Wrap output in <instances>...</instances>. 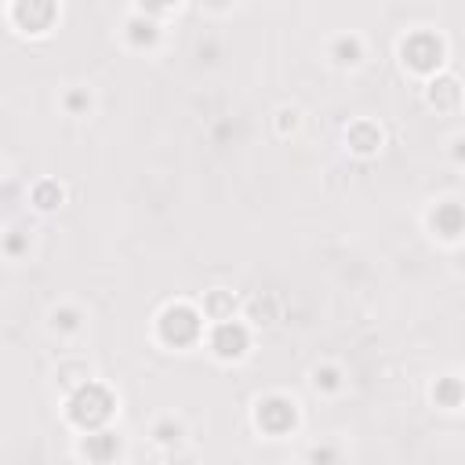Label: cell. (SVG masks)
Listing matches in <instances>:
<instances>
[{"label": "cell", "instance_id": "6da1fadb", "mask_svg": "<svg viewBox=\"0 0 465 465\" xmlns=\"http://www.w3.org/2000/svg\"><path fill=\"white\" fill-rule=\"evenodd\" d=\"M110 411H113V396L105 393L102 386H84L77 396H73V421L77 426H84V429H95V426H102L105 418H110Z\"/></svg>", "mask_w": 465, "mask_h": 465}, {"label": "cell", "instance_id": "7a4b0ae2", "mask_svg": "<svg viewBox=\"0 0 465 465\" xmlns=\"http://www.w3.org/2000/svg\"><path fill=\"white\" fill-rule=\"evenodd\" d=\"M197 331H200V320H197V313H193V309H185V306L167 309V313H164V320H160V334L167 338V342H175V346L193 342Z\"/></svg>", "mask_w": 465, "mask_h": 465}, {"label": "cell", "instance_id": "3957f363", "mask_svg": "<svg viewBox=\"0 0 465 465\" xmlns=\"http://www.w3.org/2000/svg\"><path fill=\"white\" fill-rule=\"evenodd\" d=\"M404 58L411 62V70H418V73H429V70H436V66H440L443 48H440V40H436V37H429V33H418V37H411L407 44H404Z\"/></svg>", "mask_w": 465, "mask_h": 465}, {"label": "cell", "instance_id": "277c9868", "mask_svg": "<svg viewBox=\"0 0 465 465\" xmlns=\"http://www.w3.org/2000/svg\"><path fill=\"white\" fill-rule=\"evenodd\" d=\"M258 421L269 433H284V429L294 426V407L287 404V400H266V404L258 407Z\"/></svg>", "mask_w": 465, "mask_h": 465}, {"label": "cell", "instance_id": "5b68a950", "mask_svg": "<svg viewBox=\"0 0 465 465\" xmlns=\"http://www.w3.org/2000/svg\"><path fill=\"white\" fill-rule=\"evenodd\" d=\"M15 15H18V22H22V26L44 30L51 22V15H55V4H51V0H18Z\"/></svg>", "mask_w": 465, "mask_h": 465}, {"label": "cell", "instance_id": "8992f818", "mask_svg": "<svg viewBox=\"0 0 465 465\" xmlns=\"http://www.w3.org/2000/svg\"><path fill=\"white\" fill-rule=\"evenodd\" d=\"M215 349H218L222 356H240V353L247 349L244 327H240V324H218V331H215Z\"/></svg>", "mask_w": 465, "mask_h": 465}, {"label": "cell", "instance_id": "52a82bcc", "mask_svg": "<svg viewBox=\"0 0 465 465\" xmlns=\"http://www.w3.org/2000/svg\"><path fill=\"white\" fill-rule=\"evenodd\" d=\"M458 98H461V91H458V80H451V77H440V80H433V88H429V102L436 105V110H454V105H458Z\"/></svg>", "mask_w": 465, "mask_h": 465}, {"label": "cell", "instance_id": "ba28073f", "mask_svg": "<svg viewBox=\"0 0 465 465\" xmlns=\"http://www.w3.org/2000/svg\"><path fill=\"white\" fill-rule=\"evenodd\" d=\"M433 222H436V229L443 232V237H458V232L465 229V211L458 204H443V207H436Z\"/></svg>", "mask_w": 465, "mask_h": 465}, {"label": "cell", "instance_id": "9c48e42d", "mask_svg": "<svg viewBox=\"0 0 465 465\" xmlns=\"http://www.w3.org/2000/svg\"><path fill=\"white\" fill-rule=\"evenodd\" d=\"M378 142H382V135H378L371 124H356V128L349 131V145H353L356 153H371Z\"/></svg>", "mask_w": 465, "mask_h": 465}, {"label": "cell", "instance_id": "30bf717a", "mask_svg": "<svg viewBox=\"0 0 465 465\" xmlns=\"http://www.w3.org/2000/svg\"><path fill=\"white\" fill-rule=\"evenodd\" d=\"M458 400H461V382H454V378H443V382L436 386V404L454 407Z\"/></svg>", "mask_w": 465, "mask_h": 465}, {"label": "cell", "instance_id": "8fae6325", "mask_svg": "<svg viewBox=\"0 0 465 465\" xmlns=\"http://www.w3.org/2000/svg\"><path fill=\"white\" fill-rule=\"evenodd\" d=\"M88 454L91 458H110V454H117V440L113 436H95V440H88Z\"/></svg>", "mask_w": 465, "mask_h": 465}, {"label": "cell", "instance_id": "7c38bea8", "mask_svg": "<svg viewBox=\"0 0 465 465\" xmlns=\"http://www.w3.org/2000/svg\"><path fill=\"white\" fill-rule=\"evenodd\" d=\"M33 200H37L40 207H55V204L62 200V193H58V189H55V185H40Z\"/></svg>", "mask_w": 465, "mask_h": 465}, {"label": "cell", "instance_id": "4fadbf2b", "mask_svg": "<svg viewBox=\"0 0 465 465\" xmlns=\"http://www.w3.org/2000/svg\"><path fill=\"white\" fill-rule=\"evenodd\" d=\"M207 309L215 313V316H225V313L232 309V302L225 299V294H211V299H207Z\"/></svg>", "mask_w": 465, "mask_h": 465}, {"label": "cell", "instance_id": "5bb4252c", "mask_svg": "<svg viewBox=\"0 0 465 465\" xmlns=\"http://www.w3.org/2000/svg\"><path fill=\"white\" fill-rule=\"evenodd\" d=\"M131 37H135V44H142V40L150 44V40H153L157 33H153V26H150V22H135V26H131Z\"/></svg>", "mask_w": 465, "mask_h": 465}, {"label": "cell", "instance_id": "9a60e30c", "mask_svg": "<svg viewBox=\"0 0 465 465\" xmlns=\"http://www.w3.org/2000/svg\"><path fill=\"white\" fill-rule=\"evenodd\" d=\"M338 55H342V62H356L360 48H356V40H342V44H338Z\"/></svg>", "mask_w": 465, "mask_h": 465}, {"label": "cell", "instance_id": "2e32d148", "mask_svg": "<svg viewBox=\"0 0 465 465\" xmlns=\"http://www.w3.org/2000/svg\"><path fill=\"white\" fill-rule=\"evenodd\" d=\"M157 433H160V440H175L178 436V429H171V426H160Z\"/></svg>", "mask_w": 465, "mask_h": 465}, {"label": "cell", "instance_id": "e0dca14e", "mask_svg": "<svg viewBox=\"0 0 465 465\" xmlns=\"http://www.w3.org/2000/svg\"><path fill=\"white\" fill-rule=\"evenodd\" d=\"M316 382H324V386L331 389V386H334V371H324V374H316Z\"/></svg>", "mask_w": 465, "mask_h": 465}, {"label": "cell", "instance_id": "ac0fdd59", "mask_svg": "<svg viewBox=\"0 0 465 465\" xmlns=\"http://www.w3.org/2000/svg\"><path fill=\"white\" fill-rule=\"evenodd\" d=\"M142 4H145V0H142ZM167 4H178V0H150L153 11H157V8H167Z\"/></svg>", "mask_w": 465, "mask_h": 465}, {"label": "cell", "instance_id": "d6986e66", "mask_svg": "<svg viewBox=\"0 0 465 465\" xmlns=\"http://www.w3.org/2000/svg\"><path fill=\"white\" fill-rule=\"evenodd\" d=\"M458 160H465V142H458Z\"/></svg>", "mask_w": 465, "mask_h": 465}]
</instances>
